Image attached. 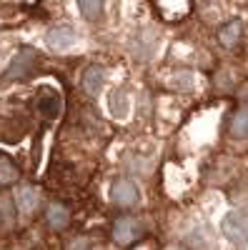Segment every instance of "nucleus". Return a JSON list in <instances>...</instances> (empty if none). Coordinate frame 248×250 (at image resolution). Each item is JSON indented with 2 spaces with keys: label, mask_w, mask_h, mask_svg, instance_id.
Returning a JSON list of instances; mask_svg holds the SVG:
<instances>
[{
  "label": "nucleus",
  "mask_w": 248,
  "mask_h": 250,
  "mask_svg": "<svg viewBox=\"0 0 248 250\" xmlns=\"http://www.w3.org/2000/svg\"><path fill=\"white\" fill-rule=\"evenodd\" d=\"M221 230H223V235L228 238L231 243L246 245L248 243V215L241 213V210L228 213L223 218V223H221Z\"/></svg>",
  "instance_id": "obj_1"
},
{
  "label": "nucleus",
  "mask_w": 248,
  "mask_h": 250,
  "mask_svg": "<svg viewBox=\"0 0 248 250\" xmlns=\"http://www.w3.org/2000/svg\"><path fill=\"white\" fill-rule=\"evenodd\" d=\"M111 198H113V203L120 205V208H131V205L138 203L140 195H138V188H135L133 180L120 178V180H115L113 188H111Z\"/></svg>",
  "instance_id": "obj_2"
},
{
  "label": "nucleus",
  "mask_w": 248,
  "mask_h": 250,
  "mask_svg": "<svg viewBox=\"0 0 248 250\" xmlns=\"http://www.w3.org/2000/svg\"><path fill=\"white\" fill-rule=\"evenodd\" d=\"M140 235H143V225H140V220H135V218H120V220L113 225V238H115V243H120V245H131V243H135Z\"/></svg>",
  "instance_id": "obj_3"
},
{
  "label": "nucleus",
  "mask_w": 248,
  "mask_h": 250,
  "mask_svg": "<svg viewBox=\"0 0 248 250\" xmlns=\"http://www.w3.org/2000/svg\"><path fill=\"white\" fill-rule=\"evenodd\" d=\"M38 110H40L43 118H58V113H60V95L53 88L43 85L38 90Z\"/></svg>",
  "instance_id": "obj_4"
},
{
  "label": "nucleus",
  "mask_w": 248,
  "mask_h": 250,
  "mask_svg": "<svg viewBox=\"0 0 248 250\" xmlns=\"http://www.w3.org/2000/svg\"><path fill=\"white\" fill-rule=\"evenodd\" d=\"M33 68H35V53L25 48V50H20L15 55V60H13L10 70L5 73V78H28L33 73Z\"/></svg>",
  "instance_id": "obj_5"
},
{
  "label": "nucleus",
  "mask_w": 248,
  "mask_h": 250,
  "mask_svg": "<svg viewBox=\"0 0 248 250\" xmlns=\"http://www.w3.org/2000/svg\"><path fill=\"white\" fill-rule=\"evenodd\" d=\"M241 38H243V20H238V18L228 20V23L221 25V30H218V43L223 48H236L241 43Z\"/></svg>",
  "instance_id": "obj_6"
},
{
  "label": "nucleus",
  "mask_w": 248,
  "mask_h": 250,
  "mask_svg": "<svg viewBox=\"0 0 248 250\" xmlns=\"http://www.w3.org/2000/svg\"><path fill=\"white\" fill-rule=\"evenodd\" d=\"M45 223L50 228H55V230H63V228L70 223V210L66 205H60V203H53V205H48V210H45Z\"/></svg>",
  "instance_id": "obj_7"
},
{
  "label": "nucleus",
  "mask_w": 248,
  "mask_h": 250,
  "mask_svg": "<svg viewBox=\"0 0 248 250\" xmlns=\"http://www.w3.org/2000/svg\"><path fill=\"white\" fill-rule=\"evenodd\" d=\"M75 43V33L70 30V28H53L50 33H48V45L53 48V50H66V48H70Z\"/></svg>",
  "instance_id": "obj_8"
},
{
  "label": "nucleus",
  "mask_w": 248,
  "mask_h": 250,
  "mask_svg": "<svg viewBox=\"0 0 248 250\" xmlns=\"http://www.w3.org/2000/svg\"><path fill=\"white\" fill-rule=\"evenodd\" d=\"M103 80H106V70L98 68V65H88L83 70V88L88 93H98L103 88Z\"/></svg>",
  "instance_id": "obj_9"
},
{
  "label": "nucleus",
  "mask_w": 248,
  "mask_h": 250,
  "mask_svg": "<svg viewBox=\"0 0 248 250\" xmlns=\"http://www.w3.org/2000/svg\"><path fill=\"white\" fill-rule=\"evenodd\" d=\"M228 130L233 138H248V105L238 108L233 115H231V125Z\"/></svg>",
  "instance_id": "obj_10"
},
{
  "label": "nucleus",
  "mask_w": 248,
  "mask_h": 250,
  "mask_svg": "<svg viewBox=\"0 0 248 250\" xmlns=\"http://www.w3.org/2000/svg\"><path fill=\"white\" fill-rule=\"evenodd\" d=\"M15 218V198L8 190H0V225H10Z\"/></svg>",
  "instance_id": "obj_11"
},
{
  "label": "nucleus",
  "mask_w": 248,
  "mask_h": 250,
  "mask_svg": "<svg viewBox=\"0 0 248 250\" xmlns=\"http://www.w3.org/2000/svg\"><path fill=\"white\" fill-rule=\"evenodd\" d=\"M80 13L86 20H90V23H95V20L103 18V13H106V5L100 3V0H83V3H78Z\"/></svg>",
  "instance_id": "obj_12"
},
{
  "label": "nucleus",
  "mask_w": 248,
  "mask_h": 250,
  "mask_svg": "<svg viewBox=\"0 0 248 250\" xmlns=\"http://www.w3.org/2000/svg\"><path fill=\"white\" fill-rule=\"evenodd\" d=\"M18 205H20V210H23L25 215L35 210L38 198H35V190H33V188H28V185L20 188V190H18Z\"/></svg>",
  "instance_id": "obj_13"
},
{
  "label": "nucleus",
  "mask_w": 248,
  "mask_h": 250,
  "mask_svg": "<svg viewBox=\"0 0 248 250\" xmlns=\"http://www.w3.org/2000/svg\"><path fill=\"white\" fill-rule=\"evenodd\" d=\"M111 113L115 118H123L128 113V95L126 93H120V90L113 93V98H111Z\"/></svg>",
  "instance_id": "obj_14"
}]
</instances>
